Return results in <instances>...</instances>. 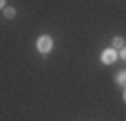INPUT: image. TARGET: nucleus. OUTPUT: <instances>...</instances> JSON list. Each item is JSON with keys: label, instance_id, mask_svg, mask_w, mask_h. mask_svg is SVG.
I'll list each match as a JSON object with an SVG mask.
<instances>
[{"label": "nucleus", "instance_id": "obj_5", "mask_svg": "<svg viewBox=\"0 0 126 121\" xmlns=\"http://www.w3.org/2000/svg\"><path fill=\"white\" fill-rule=\"evenodd\" d=\"M4 16H6V18H14V16H16V10H14V8H4Z\"/></svg>", "mask_w": 126, "mask_h": 121}, {"label": "nucleus", "instance_id": "obj_4", "mask_svg": "<svg viewBox=\"0 0 126 121\" xmlns=\"http://www.w3.org/2000/svg\"><path fill=\"white\" fill-rule=\"evenodd\" d=\"M112 46H114V48H122V46H124V38H122V36H114Z\"/></svg>", "mask_w": 126, "mask_h": 121}, {"label": "nucleus", "instance_id": "obj_3", "mask_svg": "<svg viewBox=\"0 0 126 121\" xmlns=\"http://www.w3.org/2000/svg\"><path fill=\"white\" fill-rule=\"evenodd\" d=\"M116 83L122 85V87H126V71H120V73L116 75Z\"/></svg>", "mask_w": 126, "mask_h": 121}, {"label": "nucleus", "instance_id": "obj_1", "mask_svg": "<svg viewBox=\"0 0 126 121\" xmlns=\"http://www.w3.org/2000/svg\"><path fill=\"white\" fill-rule=\"evenodd\" d=\"M51 48H53V38H51V36H47V34H45V36H41V38L37 40V51H39V53L47 55Z\"/></svg>", "mask_w": 126, "mask_h": 121}, {"label": "nucleus", "instance_id": "obj_2", "mask_svg": "<svg viewBox=\"0 0 126 121\" xmlns=\"http://www.w3.org/2000/svg\"><path fill=\"white\" fill-rule=\"evenodd\" d=\"M116 51H114V48H106V51L104 53H102V63H106V65H112L114 61H116Z\"/></svg>", "mask_w": 126, "mask_h": 121}, {"label": "nucleus", "instance_id": "obj_6", "mask_svg": "<svg viewBox=\"0 0 126 121\" xmlns=\"http://www.w3.org/2000/svg\"><path fill=\"white\" fill-rule=\"evenodd\" d=\"M120 56L126 61V46H122V48H120Z\"/></svg>", "mask_w": 126, "mask_h": 121}, {"label": "nucleus", "instance_id": "obj_8", "mask_svg": "<svg viewBox=\"0 0 126 121\" xmlns=\"http://www.w3.org/2000/svg\"><path fill=\"white\" fill-rule=\"evenodd\" d=\"M124 101H126V89H124Z\"/></svg>", "mask_w": 126, "mask_h": 121}, {"label": "nucleus", "instance_id": "obj_7", "mask_svg": "<svg viewBox=\"0 0 126 121\" xmlns=\"http://www.w3.org/2000/svg\"><path fill=\"white\" fill-rule=\"evenodd\" d=\"M0 8H4V0H0Z\"/></svg>", "mask_w": 126, "mask_h": 121}]
</instances>
